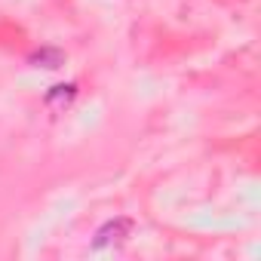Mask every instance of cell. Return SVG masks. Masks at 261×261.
I'll return each mask as SVG.
<instances>
[{"label":"cell","instance_id":"obj_1","mask_svg":"<svg viewBox=\"0 0 261 261\" xmlns=\"http://www.w3.org/2000/svg\"><path fill=\"white\" fill-rule=\"evenodd\" d=\"M129 233H133V221H129V218L105 221V224L98 227L95 240H92V249H105V246H111V243H120V240H126Z\"/></svg>","mask_w":261,"mask_h":261},{"label":"cell","instance_id":"obj_2","mask_svg":"<svg viewBox=\"0 0 261 261\" xmlns=\"http://www.w3.org/2000/svg\"><path fill=\"white\" fill-rule=\"evenodd\" d=\"M65 62V56H62V49H53V46H43V49H37V53H31V65H43V68H59Z\"/></svg>","mask_w":261,"mask_h":261},{"label":"cell","instance_id":"obj_3","mask_svg":"<svg viewBox=\"0 0 261 261\" xmlns=\"http://www.w3.org/2000/svg\"><path fill=\"white\" fill-rule=\"evenodd\" d=\"M74 92H77L74 83H59V86H53V92L46 95V101H49V105H56V101H65V105H68V101L74 98Z\"/></svg>","mask_w":261,"mask_h":261}]
</instances>
